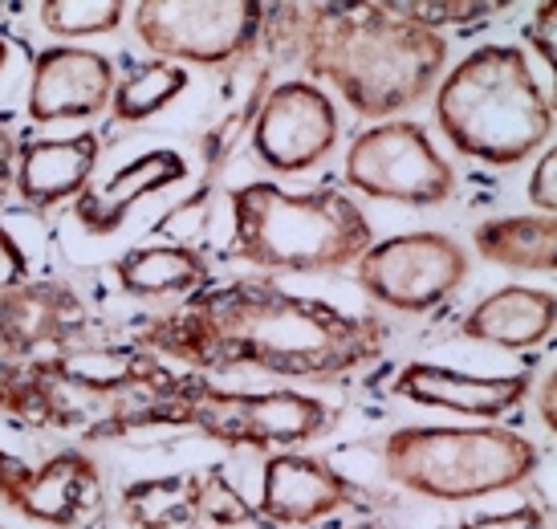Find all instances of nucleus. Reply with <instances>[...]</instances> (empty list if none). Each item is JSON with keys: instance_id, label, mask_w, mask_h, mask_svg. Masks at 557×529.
<instances>
[{"instance_id": "nucleus-1", "label": "nucleus", "mask_w": 557, "mask_h": 529, "mask_svg": "<svg viewBox=\"0 0 557 529\" xmlns=\"http://www.w3.org/2000/svg\"><path fill=\"white\" fill-rule=\"evenodd\" d=\"M135 343L200 371H261L277 379L334 383L387 350V327L346 313L322 297H301L277 281L248 278L208 285L171 313L147 318Z\"/></svg>"}, {"instance_id": "nucleus-2", "label": "nucleus", "mask_w": 557, "mask_h": 529, "mask_svg": "<svg viewBox=\"0 0 557 529\" xmlns=\"http://www.w3.org/2000/svg\"><path fill=\"white\" fill-rule=\"evenodd\" d=\"M264 21L273 25L277 46L310 74L306 82H330L342 102L371 123L419 107L448 65L444 33L403 21L387 0L277 4Z\"/></svg>"}, {"instance_id": "nucleus-3", "label": "nucleus", "mask_w": 557, "mask_h": 529, "mask_svg": "<svg viewBox=\"0 0 557 529\" xmlns=\"http://www.w3.org/2000/svg\"><path fill=\"white\" fill-rule=\"evenodd\" d=\"M171 367L135 339L78 343L37 358H0V416L33 432H78L94 440H123L135 407L171 383Z\"/></svg>"}, {"instance_id": "nucleus-4", "label": "nucleus", "mask_w": 557, "mask_h": 529, "mask_svg": "<svg viewBox=\"0 0 557 529\" xmlns=\"http://www.w3.org/2000/svg\"><path fill=\"white\" fill-rule=\"evenodd\" d=\"M432 110L451 151L488 168H517L554 139V98L521 46H476L440 78Z\"/></svg>"}, {"instance_id": "nucleus-5", "label": "nucleus", "mask_w": 557, "mask_h": 529, "mask_svg": "<svg viewBox=\"0 0 557 529\" xmlns=\"http://www.w3.org/2000/svg\"><path fill=\"white\" fill-rule=\"evenodd\" d=\"M228 208L233 257L273 278L338 273L374 245L367 212L334 187L289 192L273 180H257L236 187Z\"/></svg>"}, {"instance_id": "nucleus-6", "label": "nucleus", "mask_w": 557, "mask_h": 529, "mask_svg": "<svg viewBox=\"0 0 557 529\" xmlns=\"http://www.w3.org/2000/svg\"><path fill=\"white\" fill-rule=\"evenodd\" d=\"M191 428L224 448L281 452L325 436L330 407L306 391H228L203 374H171V383L147 395L126 423L131 432Z\"/></svg>"}, {"instance_id": "nucleus-7", "label": "nucleus", "mask_w": 557, "mask_h": 529, "mask_svg": "<svg viewBox=\"0 0 557 529\" xmlns=\"http://www.w3.org/2000/svg\"><path fill=\"white\" fill-rule=\"evenodd\" d=\"M379 452H383V472L399 489L444 505H465L521 489L542 468V448L500 423L395 428Z\"/></svg>"}, {"instance_id": "nucleus-8", "label": "nucleus", "mask_w": 557, "mask_h": 529, "mask_svg": "<svg viewBox=\"0 0 557 529\" xmlns=\"http://www.w3.org/2000/svg\"><path fill=\"white\" fill-rule=\"evenodd\" d=\"M342 180L367 200H387L403 208H440L456 196V172L440 156L428 126L411 119L362 126L342 159Z\"/></svg>"}, {"instance_id": "nucleus-9", "label": "nucleus", "mask_w": 557, "mask_h": 529, "mask_svg": "<svg viewBox=\"0 0 557 529\" xmlns=\"http://www.w3.org/2000/svg\"><path fill=\"white\" fill-rule=\"evenodd\" d=\"M269 9L257 0H139L131 25L159 62L228 65L245 58Z\"/></svg>"}, {"instance_id": "nucleus-10", "label": "nucleus", "mask_w": 557, "mask_h": 529, "mask_svg": "<svg viewBox=\"0 0 557 529\" xmlns=\"http://www.w3.org/2000/svg\"><path fill=\"white\" fill-rule=\"evenodd\" d=\"M358 290L399 313H428L444 306L468 281V249L448 233H399L374 241L355 261Z\"/></svg>"}, {"instance_id": "nucleus-11", "label": "nucleus", "mask_w": 557, "mask_h": 529, "mask_svg": "<svg viewBox=\"0 0 557 529\" xmlns=\"http://www.w3.org/2000/svg\"><path fill=\"white\" fill-rule=\"evenodd\" d=\"M338 107L306 78L264 90L252 119V151L273 175H301L338 147Z\"/></svg>"}, {"instance_id": "nucleus-12", "label": "nucleus", "mask_w": 557, "mask_h": 529, "mask_svg": "<svg viewBox=\"0 0 557 529\" xmlns=\"http://www.w3.org/2000/svg\"><path fill=\"white\" fill-rule=\"evenodd\" d=\"M362 497L367 493L355 481H346L330 460L301 448H281L264 456L261 497L252 505V514L264 529H301L318 526L342 509L367 505Z\"/></svg>"}, {"instance_id": "nucleus-13", "label": "nucleus", "mask_w": 557, "mask_h": 529, "mask_svg": "<svg viewBox=\"0 0 557 529\" xmlns=\"http://www.w3.org/2000/svg\"><path fill=\"white\" fill-rule=\"evenodd\" d=\"M90 327V310L65 281H25L0 294V358L21 362L78 343Z\"/></svg>"}, {"instance_id": "nucleus-14", "label": "nucleus", "mask_w": 557, "mask_h": 529, "mask_svg": "<svg viewBox=\"0 0 557 529\" xmlns=\"http://www.w3.org/2000/svg\"><path fill=\"white\" fill-rule=\"evenodd\" d=\"M119 70L102 49L46 46L33 58L29 119L33 123H78L110 107Z\"/></svg>"}, {"instance_id": "nucleus-15", "label": "nucleus", "mask_w": 557, "mask_h": 529, "mask_svg": "<svg viewBox=\"0 0 557 529\" xmlns=\"http://www.w3.org/2000/svg\"><path fill=\"white\" fill-rule=\"evenodd\" d=\"M391 391L419 407H440L451 416L496 423L525 404L533 391V374H468L456 367H440V362H407L399 367Z\"/></svg>"}, {"instance_id": "nucleus-16", "label": "nucleus", "mask_w": 557, "mask_h": 529, "mask_svg": "<svg viewBox=\"0 0 557 529\" xmlns=\"http://www.w3.org/2000/svg\"><path fill=\"white\" fill-rule=\"evenodd\" d=\"M98 501H102V472L94 456L82 448H65L41 465H25L4 505L41 526L74 529L98 509Z\"/></svg>"}, {"instance_id": "nucleus-17", "label": "nucleus", "mask_w": 557, "mask_h": 529, "mask_svg": "<svg viewBox=\"0 0 557 529\" xmlns=\"http://www.w3.org/2000/svg\"><path fill=\"white\" fill-rule=\"evenodd\" d=\"M98 156H102V135H94V131H78L65 139H21L16 143L13 196L37 212L78 200L94 180Z\"/></svg>"}, {"instance_id": "nucleus-18", "label": "nucleus", "mask_w": 557, "mask_h": 529, "mask_svg": "<svg viewBox=\"0 0 557 529\" xmlns=\"http://www.w3.org/2000/svg\"><path fill=\"white\" fill-rule=\"evenodd\" d=\"M187 180V159L171 147H156L143 151L139 159L123 163L119 172L102 180V184H86L78 200H74V217L90 236H110L126 224V217L135 212V204H143L156 192L184 184Z\"/></svg>"}, {"instance_id": "nucleus-19", "label": "nucleus", "mask_w": 557, "mask_h": 529, "mask_svg": "<svg viewBox=\"0 0 557 529\" xmlns=\"http://www.w3.org/2000/svg\"><path fill=\"white\" fill-rule=\"evenodd\" d=\"M557 322V297L533 285H505L480 297L465 313L460 334L468 343L500 346V350H533L545 346Z\"/></svg>"}, {"instance_id": "nucleus-20", "label": "nucleus", "mask_w": 557, "mask_h": 529, "mask_svg": "<svg viewBox=\"0 0 557 529\" xmlns=\"http://www.w3.org/2000/svg\"><path fill=\"white\" fill-rule=\"evenodd\" d=\"M208 278H212L208 261L187 245H139L114 261V281L123 285V294L143 302L191 297L208 290Z\"/></svg>"}, {"instance_id": "nucleus-21", "label": "nucleus", "mask_w": 557, "mask_h": 529, "mask_svg": "<svg viewBox=\"0 0 557 529\" xmlns=\"http://www.w3.org/2000/svg\"><path fill=\"white\" fill-rule=\"evenodd\" d=\"M472 249L488 264L512 273H554L557 269V220L545 212L493 217L476 224Z\"/></svg>"}, {"instance_id": "nucleus-22", "label": "nucleus", "mask_w": 557, "mask_h": 529, "mask_svg": "<svg viewBox=\"0 0 557 529\" xmlns=\"http://www.w3.org/2000/svg\"><path fill=\"white\" fill-rule=\"evenodd\" d=\"M123 521L131 529L203 526V472L147 477L123 489Z\"/></svg>"}, {"instance_id": "nucleus-23", "label": "nucleus", "mask_w": 557, "mask_h": 529, "mask_svg": "<svg viewBox=\"0 0 557 529\" xmlns=\"http://www.w3.org/2000/svg\"><path fill=\"white\" fill-rule=\"evenodd\" d=\"M187 90V70L175 62H143L135 70L119 74L114 94H110V114L119 123H143L168 110L180 94Z\"/></svg>"}, {"instance_id": "nucleus-24", "label": "nucleus", "mask_w": 557, "mask_h": 529, "mask_svg": "<svg viewBox=\"0 0 557 529\" xmlns=\"http://www.w3.org/2000/svg\"><path fill=\"white\" fill-rule=\"evenodd\" d=\"M131 4L123 0H46L41 4V29L65 41L78 37H102L123 25Z\"/></svg>"}, {"instance_id": "nucleus-25", "label": "nucleus", "mask_w": 557, "mask_h": 529, "mask_svg": "<svg viewBox=\"0 0 557 529\" xmlns=\"http://www.w3.org/2000/svg\"><path fill=\"white\" fill-rule=\"evenodd\" d=\"M387 4L403 21L423 25L432 33H440L444 25H476L484 16H496L509 9L500 0H387Z\"/></svg>"}, {"instance_id": "nucleus-26", "label": "nucleus", "mask_w": 557, "mask_h": 529, "mask_svg": "<svg viewBox=\"0 0 557 529\" xmlns=\"http://www.w3.org/2000/svg\"><path fill=\"white\" fill-rule=\"evenodd\" d=\"M203 526L216 529H233V526H257V514L252 505L240 497L224 468H203Z\"/></svg>"}, {"instance_id": "nucleus-27", "label": "nucleus", "mask_w": 557, "mask_h": 529, "mask_svg": "<svg viewBox=\"0 0 557 529\" xmlns=\"http://www.w3.org/2000/svg\"><path fill=\"white\" fill-rule=\"evenodd\" d=\"M456 529H545V509L537 501H521L505 514H476L465 517Z\"/></svg>"}, {"instance_id": "nucleus-28", "label": "nucleus", "mask_w": 557, "mask_h": 529, "mask_svg": "<svg viewBox=\"0 0 557 529\" xmlns=\"http://www.w3.org/2000/svg\"><path fill=\"white\" fill-rule=\"evenodd\" d=\"M529 204L537 208V212H545V217H554L557 208V151L554 147H545L542 159H537V168H533V175H529Z\"/></svg>"}, {"instance_id": "nucleus-29", "label": "nucleus", "mask_w": 557, "mask_h": 529, "mask_svg": "<svg viewBox=\"0 0 557 529\" xmlns=\"http://www.w3.org/2000/svg\"><path fill=\"white\" fill-rule=\"evenodd\" d=\"M525 37L533 41V49L542 53V62L554 70V62H557V4H537L533 21L525 25Z\"/></svg>"}, {"instance_id": "nucleus-30", "label": "nucleus", "mask_w": 557, "mask_h": 529, "mask_svg": "<svg viewBox=\"0 0 557 529\" xmlns=\"http://www.w3.org/2000/svg\"><path fill=\"white\" fill-rule=\"evenodd\" d=\"M25 281H29V257L16 245V236L0 224V294L25 285Z\"/></svg>"}, {"instance_id": "nucleus-31", "label": "nucleus", "mask_w": 557, "mask_h": 529, "mask_svg": "<svg viewBox=\"0 0 557 529\" xmlns=\"http://www.w3.org/2000/svg\"><path fill=\"white\" fill-rule=\"evenodd\" d=\"M16 143H21V139H13V131H4V126H0V208H4V200L13 196Z\"/></svg>"}, {"instance_id": "nucleus-32", "label": "nucleus", "mask_w": 557, "mask_h": 529, "mask_svg": "<svg viewBox=\"0 0 557 529\" xmlns=\"http://www.w3.org/2000/svg\"><path fill=\"white\" fill-rule=\"evenodd\" d=\"M537 411H542L545 428L554 432L557 428V374L554 371H545V379H542V391H537Z\"/></svg>"}, {"instance_id": "nucleus-33", "label": "nucleus", "mask_w": 557, "mask_h": 529, "mask_svg": "<svg viewBox=\"0 0 557 529\" xmlns=\"http://www.w3.org/2000/svg\"><path fill=\"white\" fill-rule=\"evenodd\" d=\"M21 472H25V460H16L13 452L0 448V501H9V493H13L16 481H21Z\"/></svg>"}, {"instance_id": "nucleus-34", "label": "nucleus", "mask_w": 557, "mask_h": 529, "mask_svg": "<svg viewBox=\"0 0 557 529\" xmlns=\"http://www.w3.org/2000/svg\"><path fill=\"white\" fill-rule=\"evenodd\" d=\"M4 65H9V46H4V37H0V74H4Z\"/></svg>"}, {"instance_id": "nucleus-35", "label": "nucleus", "mask_w": 557, "mask_h": 529, "mask_svg": "<svg viewBox=\"0 0 557 529\" xmlns=\"http://www.w3.org/2000/svg\"><path fill=\"white\" fill-rule=\"evenodd\" d=\"M350 529H387V526H379V521H362V526H350Z\"/></svg>"}]
</instances>
